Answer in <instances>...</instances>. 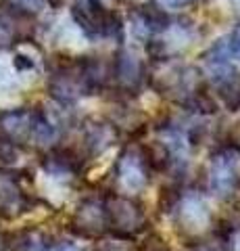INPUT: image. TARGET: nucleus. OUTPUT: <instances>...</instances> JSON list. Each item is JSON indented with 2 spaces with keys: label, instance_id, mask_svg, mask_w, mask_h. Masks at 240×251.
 <instances>
[{
  "label": "nucleus",
  "instance_id": "1",
  "mask_svg": "<svg viewBox=\"0 0 240 251\" xmlns=\"http://www.w3.org/2000/svg\"><path fill=\"white\" fill-rule=\"evenodd\" d=\"M105 220L107 226L121 239L136 234L144 224V214L136 201L123 195H111L105 203Z\"/></svg>",
  "mask_w": 240,
  "mask_h": 251
},
{
  "label": "nucleus",
  "instance_id": "2",
  "mask_svg": "<svg viewBox=\"0 0 240 251\" xmlns=\"http://www.w3.org/2000/svg\"><path fill=\"white\" fill-rule=\"evenodd\" d=\"M207 182L209 191L218 197H232L238 186H240V170H238V159L236 153L230 149L218 151L207 168Z\"/></svg>",
  "mask_w": 240,
  "mask_h": 251
},
{
  "label": "nucleus",
  "instance_id": "3",
  "mask_svg": "<svg viewBox=\"0 0 240 251\" xmlns=\"http://www.w3.org/2000/svg\"><path fill=\"white\" fill-rule=\"evenodd\" d=\"M115 174H117V180L123 186V191L138 193L146 186V180H149V166H146L142 153H138L136 149H128V151L119 157Z\"/></svg>",
  "mask_w": 240,
  "mask_h": 251
},
{
  "label": "nucleus",
  "instance_id": "4",
  "mask_svg": "<svg viewBox=\"0 0 240 251\" xmlns=\"http://www.w3.org/2000/svg\"><path fill=\"white\" fill-rule=\"evenodd\" d=\"M175 209H177V220H180L182 228L190 230V232H196L209 224L207 205L198 195H188V197L177 199Z\"/></svg>",
  "mask_w": 240,
  "mask_h": 251
},
{
  "label": "nucleus",
  "instance_id": "5",
  "mask_svg": "<svg viewBox=\"0 0 240 251\" xmlns=\"http://www.w3.org/2000/svg\"><path fill=\"white\" fill-rule=\"evenodd\" d=\"M107 226L105 220V207L94 201H84L75 211V228L84 237H94L103 232Z\"/></svg>",
  "mask_w": 240,
  "mask_h": 251
},
{
  "label": "nucleus",
  "instance_id": "6",
  "mask_svg": "<svg viewBox=\"0 0 240 251\" xmlns=\"http://www.w3.org/2000/svg\"><path fill=\"white\" fill-rule=\"evenodd\" d=\"M115 77L123 88H136L142 80V65L134 54L128 50H121L115 57Z\"/></svg>",
  "mask_w": 240,
  "mask_h": 251
},
{
  "label": "nucleus",
  "instance_id": "7",
  "mask_svg": "<svg viewBox=\"0 0 240 251\" xmlns=\"http://www.w3.org/2000/svg\"><path fill=\"white\" fill-rule=\"evenodd\" d=\"M115 136H117V132H115V128L111 124H105V122H96L88 126V132H86V143L90 147V151L98 155L103 153L107 147L113 145Z\"/></svg>",
  "mask_w": 240,
  "mask_h": 251
},
{
  "label": "nucleus",
  "instance_id": "8",
  "mask_svg": "<svg viewBox=\"0 0 240 251\" xmlns=\"http://www.w3.org/2000/svg\"><path fill=\"white\" fill-rule=\"evenodd\" d=\"M44 2L46 0H13L15 9H19L21 13L25 15H36L44 9Z\"/></svg>",
  "mask_w": 240,
  "mask_h": 251
},
{
  "label": "nucleus",
  "instance_id": "9",
  "mask_svg": "<svg viewBox=\"0 0 240 251\" xmlns=\"http://www.w3.org/2000/svg\"><path fill=\"white\" fill-rule=\"evenodd\" d=\"M226 49H228V54L232 59L240 61V25L232 31V36L226 40Z\"/></svg>",
  "mask_w": 240,
  "mask_h": 251
},
{
  "label": "nucleus",
  "instance_id": "10",
  "mask_svg": "<svg viewBox=\"0 0 240 251\" xmlns=\"http://www.w3.org/2000/svg\"><path fill=\"white\" fill-rule=\"evenodd\" d=\"M195 2L196 0H154V4L163 11H175V9H182V6H188Z\"/></svg>",
  "mask_w": 240,
  "mask_h": 251
},
{
  "label": "nucleus",
  "instance_id": "11",
  "mask_svg": "<svg viewBox=\"0 0 240 251\" xmlns=\"http://www.w3.org/2000/svg\"><path fill=\"white\" fill-rule=\"evenodd\" d=\"M13 38H15L13 27L4 19H0V44H11Z\"/></svg>",
  "mask_w": 240,
  "mask_h": 251
},
{
  "label": "nucleus",
  "instance_id": "12",
  "mask_svg": "<svg viewBox=\"0 0 240 251\" xmlns=\"http://www.w3.org/2000/svg\"><path fill=\"white\" fill-rule=\"evenodd\" d=\"M44 251H82L73 243H52V245H46Z\"/></svg>",
  "mask_w": 240,
  "mask_h": 251
},
{
  "label": "nucleus",
  "instance_id": "13",
  "mask_svg": "<svg viewBox=\"0 0 240 251\" xmlns=\"http://www.w3.org/2000/svg\"><path fill=\"white\" fill-rule=\"evenodd\" d=\"M15 67H17L19 72H25V69H32V67H34V63L29 61V57L17 54V57H15Z\"/></svg>",
  "mask_w": 240,
  "mask_h": 251
},
{
  "label": "nucleus",
  "instance_id": "14",
  "mask_svg": "<svg viewBox=\"0 0 240 251\" xmlns=\"http://www.w3.org/2000/svg\"><path fill=\"white\" fill-rule=\"evenodd\" d=\"M232 138H234V140H238V143H240V124H236L234 132H232Z\"/></svg>",
  "mask_w": 240,
  "mask_h": 251
}]
</instances>
